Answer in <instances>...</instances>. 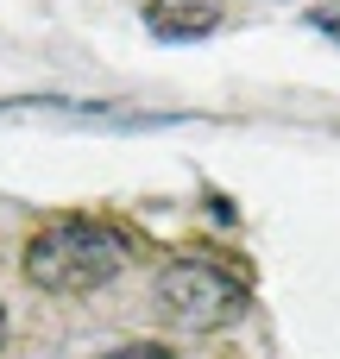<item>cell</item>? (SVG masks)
Returning <instances> with one entry per match:
<instances>
[{"mask_svg":"<svg viewBox=\"0 0 340 359\" xmlns=\"http://www.w3.org/2000/svg\"><path fill=\"white\" fill-rule=\"evenodd\" d=\"M132 265V240L101 215H57L25 240V278L44 297H88Z\"/></svg>","mask_w":340,"mask_h":359,"instance_id":"obj_1","label":"cell"},{"mask_svg":"<svg viewBox=\"0 0 340 359\" xmlns=\"http://www.w3.org/2000/svg\"><path fill=\"white\" fill-rule=\"evenodd\" d=\"M158 303H164V316H170L177 328L208 334V328H227V322L246 316V284H240V271H227L221 259L189 252V259H177V265L158 271Z\"/></svg>","mask_w":340,"mask_h":359,"instance_id":"obj_2","label":"cell"},{"mask_svg":"<svg viewBox=\"0 0 340 359\" xmlns=\"http://www.w3.org/2000/svg\"><path fill=\"white\" fill-rule=\"evenodd\" d=\"M227 6L221 0H145V32L164 44H196L208 32H221Z\"/></svg>","mask_w":340,"mask_h":359,"instance_id":"obj_3","label":"cell"},{"mask_svg":"<svg viewBox=\"0 0 340 359\" xmlns=\"http://www.w3.org/2000/svg\"><path fill=\"white\" fill-rule=\"evenodd\" d=\"M101 359H177V353L158 347V341H126V347H114V353H101Z\"/></svg>","mask_w":340,"mask_h":359,"instance_id":"obj_4","label":"cell"},{"mask_svg":"<svg viewBox=\"0 0 340 359\" xmlns=\"http://www.w3.org/2000/svg\"><path fill=\"white\" fill-rule=\"evenodd\" d=\"M309 25H315V32H328V38H340V0H328V6H309Z\"/></svg>","mask_w":340,"mask_h":359,"instance_id":"obj_5","label":"cell"},{"mask_svg":"<svg viewBox=\"0 0 340 359\" xmlns=\"http://www.w3.org/2000/svg\"><path fill=\"white\" fill-rule=\"evenodd\" d=\"M0 347H6V309H0Z\"/></svg>","mask_w":340,"mask_h":359,"instance_id":"obj_6","label":"cell"}]
</instances>
